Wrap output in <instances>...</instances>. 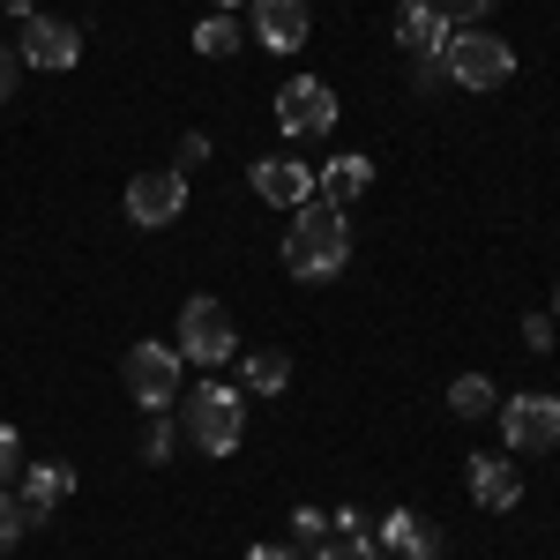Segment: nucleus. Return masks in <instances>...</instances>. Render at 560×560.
Segmentation results:
<instances>
[{"label": "nucleus", "instance_id": "5701e85b", "mask_svg": "<svg viewBox=\"0 0 560 560\" xmlns=\"http://www.w3.org/2000/svg\"><path fill=\"white\" fill-rule=\"evenodd\" d=\"M23 471V441H15V427H0V486Z\"/></svg>", "mask_w": 560, "mask_h": 560}, {"label": "nucleus", "instance_id": "aec40b11", "mask_svg": "<svg viewBox=\"0 0 560 560\" xmlns=\"http://www.w3.org/2000/svg\"><path fill=\"white\" fill-rule=\"evenodd\" d=\"M23 530H31V509H23V493H8V486H0V553H8Z\"/></svg>", "mask_w": 560, "mask_h": 560}, {"label": "nucleus", "instance_id": "6ab92c4d", "mask_svg": "<svg viewBox=\"0 0 560 560\" xmlns=\"http://www.w3.org/2000/svg\"><path fill=\"white\" fill-rule=\"evenodd\" d=\"M195 52H210V60L240 52V23H232V15H210V23H195Z\"/></svg>", "mask_w": 560, "mask_h": 560}, {"label": "nucleus", "instance_id": "b1692460", "mask_svg": "<svg viewBox=\"0 0 560 560\" xmlns=\"http://www.w3.org/2000/svg\"><path fill=\"white\" fill-rule=\"evenodd\" d=\"M523 345H530V351H553V322H546V314H523Z\"/></svg>", "mask_w": 560, "mask_h": 560}, {"label": "nucleus", "instance_id": "a211bd4d", "mask_svg": "<svg viewBox=\"0 0 560 560\" xmlns=\"http://www.w3.org/2000/svg\"><path fill=\"white\" fill-rule=\"evenodd\" d=\"M448 411H456V419H486V411H501V396H493L486 374H456V382H448Z\"/></svg>", "mask_w": 560, "mask_h": 560}, {"label": "nucleus", "instance_id": "7ed1b4c3", "mask_svg": "<svg viewBox=\"0 0 560 560\" xmlns=\"http://www.w3.org/2000/svg\"><path fill=\"white\" fill-rule=\"evenodd\" d=\"M187 433H195V448H202V456H232V448H240V433H247V404H240V388L202 382L195 396H187Z\"/></svg>", "mask_w": 560, "mask_h": 560}, {"label": "nucleus", "instance_id": "39448f33", "mask_svg": "<svg viewBox=\"0 0 560 560\" xmlns=\"http://www.w3.org/2000/svg\"><path fill=\"white\" fill-rule=\"evenodd\" d=\"M120 382H128V396L142 411H165V404H179V351L173 345H135L120 359Z\"/></svg>", "mask_w": 560, "mask_h": 560}, {"label": "nucleus", "instance_id": "393cba45", "mask_svg": "<svg viewBox=\"0 0 560 560\" xmlns=\"http://www.w3.org/2000/svg\"><path fill=\"white\" fill-rule=\"evenodd\" d=\"M142 456H150V464H165V456H173V433L150 427V433H142Z\"/></svg>", "mask_w": 560, "mask_h": 560}, {"label": "nucleus", "instance_id": "20e7f679", "mask_svg": "<svg viewBox=\"0 0 560 560\" xmlns=\"http://www.w3.org/2000/svg\"><path fill=\"white\" fill-rule=\"evenodd\" d=\"M179 351L195 359V366H224L232 351H240V329H232V314H224V300H187L179 306Z\"/></svg>", "mask_w": 560, "mask_h": 560}, {"label": "nucleus", "instance_id": "f257e3e1", "mask_svg": "<svg viewBox=\"0 0 560 560\" xmlns=\"http://www.w3.org/2000/svg\"><path fill=\"white\" fill-rule=\"evenodd\" d=\"M351 261V232H345V210L337 202H300L292 210V232H284V269L300 277V284H329L337 269Z\"/></svg>", "mask_w": 560, "mask_h": 560}, {"label": "nucleus", "instance_id": "f3484780", "mask_svg": "<svg viewBox=\"0 0 560 560\" xmlns=\"http://www.w3.org/2000/svg\"><path fill=\"white\" fill-rule=\"evenodd\" d=\"M240 382L255 388V396H277V388L292 382V359H284V351H247V359H240Z\"/></svg>", "mask_w": 560, "mask_h": 560}, {"label": "nucleus", "instance_id": "dca6fc26", "mask_svg": "<svg viewBox=\"0 0 560 560\" xmlns=\"http://www.w3.org/2000/svg\"><path fill=\"white\" fill-rule=\"evenodd\" d=\"M382 546H388V553H404V560H433V553H441L433 523H427V516H411V509L382 516Z\"/></svg>", "mask_w": 560, "mask_h": 560}, {"label": "nucleus", "instance_id": "0eeeda50", "mask_svg": "<svg viewBox=\"0 0 560 560\" xmlns=\"http://www.w3.org/2000/svg\"><path fill=\"white\" fill-rule=\"evenodd\" d=\"M501 433L516 456H546L560 441V396H509L501 404Z\"/></svg>", "mask_w": 560, "mask_h": 560}, {"label": "nucleus", "instance_id": "4468645a", "mask_svg": "<svg viewBox=\"0 0 560 560\" xmlns=\"http://www.w3.org/2000/svg\"><path fill=\"white\" fill-rule=\"evenodd\" d=\"M366 187H374V165H366L359 150H351V158H329V165L314 173V195H322V202H337V210H345V202H359Z\"/></svg>", "mask_w": 560, "mask_h": 560}, {"label": "nucleus", "instance_id": "a878e982", "mask_svg": "<svg viewBox=\"0 0 560 560\" xmlns=\"http://www.w3.org/2000/svg\"><path fill=\"white\" fill-rule=\"evenodd\" d=\"M292 523H300V538H322V530H329V516H322V509H300Z\"/></svg>", "mask_w": 560, "mask_h": 560}, {"label": "nucleus", "instance_id": "4be33fe9", "mask_svg": "<svg viewBox=\"0 0 560 560\" xmlns=\"http://www.w3.org/2000/svg\"><path fill=\"white\" fill-rule=\"evenodd\" d=\"M314 560H382V546H366V538H337V546H322Z\"/></svg>", "mask_w": 560, "mask_h": 560}, {"label": "nucleus", "instance_id": "1a4fd4ad", "mask_svg": "<svg viewBox=\"0 0 560 560\" xmlns=\"http://www.w3.org/2000/svg\"><path fill=\"white\" fill-rule=\"evenodd\" d=\"M306 31H314L306 0H255V38H261V52H300Z\"/></svg>", "mask_w": 560, "mask_h": 560}, {"label": "nucleus", "instance_id": "bb28decb", "mask_svg": "<svg viewBox=\"0 0 560 560\" xmlns=\"http://www.w3.org/2000/svg\"><path fill=\"white\" fill-rule=\"evenodd\" d=\"M8 90H15V52L0 45V97H8Z\"/></svg>", "mask_w": 560, "mask_h": 560}, {"label": "nucleus", "instance_id": "9d476101", "mask_svg": "<svg viewBox=\"0 0 560 560\" xmlns=\"http://www.w3.org/2000/svg\"><path fill=\"white\" fill-rule=\"evenodd\" d=\"M255 195L277 210H300V202H314V173L300 158H255Z\"/></svg>", "mask_w": 560, "mask_h": 560}, {"label": "nucleus", "instance_id": "c85d7f7f", "mask_svg": "<svg viewBox=\"0 0 560 560\" xmlns=\"http://www.w3.org/2000/svg\"><path fill=\"white\" fill-rule=\"evenodd\" d=\"M232 8H240V0H217V15H232Z\"/></svg>", "mask_w": 560, "mask_h": 560}, {"label": "nucleus", "instance_id": "412c9836", "mask_svg": "<svg viewBox=\"0 0 560 560\" xmlns=\"http://www.w3.org/2000/svg\"><path fill=\"white\" fill-rule=\"evenodd\" d=\"M433 8H441V15H448L456 31H471V23L486 15V8H493V0H433Z\"/></svg>", "mask_w": 560, "mask_h": 560}, {"label": "nucleus", "instance_id": "9b49d317", "mask_svg": "<svg viewBox=\"0 0 560 560\" xmlns=\"http://www.w3.org/2000/svg\"><path fill=\"white\" fill-rule=\"evenodd\" d=\"M396 45H411V60H441L448 15H441L433 0H404V8H396Z\"/></svg>", "mask_w": 560, "mask_h": 560}, {"label": "nucleus", "instance_id": "423d86ee", "mask_svg": "<svg viewBox=\"0 0 560 560\" xmlns=\"http://www.w3.org/2000/svg\"><path fill=\"white\" fill-rule=\"evenodd\" d=\"M179 210H187V173L158 165V173H135L128 179V224L165 232V224H179Z\"/></svg>", "mask_w": 560, "mask_h": 560}, {"label": "nucleus", "instance_id": "2eb2a0df", "mask_svg": "<svg viewBox=\"0 0 560 560\" xmlns=\"http://www.w3.org/2000/svg\"><path fill=\"white\" fill-rule=\"evenodd\" d=\"M68 493H75V464H31V478H23V509H31V523H45Z\"/></svg>", "mask_w": 560, "mask_h": 560}, {"label": "nucleus", "instance_id": "f8f14e48", "mask_svg": "<svg viewBox=\"0 0 560 560\" xmlns=\"http://www.w3.org/2000/svg\"><path fill=\"white\" fill-rule=\"evenodd\" d=\"M23 60H31V68H75V60H83V38H75L68 23H52V15H31V23H23Z\"/></svg>", "mask_w": 560, "mask_h": 560}, {"label": "nucleus", "instance_id": "f03ea898", "mask_svg": "<svg viewBox=\"0 0 560 560\" xmlns=\"http://www.w3.org/2000/svg\"><path fill=\"white\" fill-rule=\"evenodd\" d=\"M441 68L456 75L464 90H501L509 75H516V52H509V38H493V31H448V45H441Z\"/></svg>", "mask_w": 560, "mask_h": 560}, {"label": "nucleus", "instance_id": "ddd939ff", "mask_svg": "<svg viewBox=\"0 0 560 560\" xmlns=\"http://www.w3.org/2000/svg\"><path fill=\"white\" fill-rule=\"evenodd\" d=\"M471 501L478 509H516L523 501V478H516V464L509 456H471Z\"/></svg>", "mask_w": 560, "mask_h": 560}, {"label": "nucleus", "instance_id": "cd10ccee", "mask_svg": "<svg viewBox=\"0 0 560 560\" xmlns=\"http://www.w3.org/2000/svg\"><path fill=\"white\" fill-rule=\"evenodd\" d=\"M247 560H300V553H292V546H255Z\"/></svg>", "mask_w": 560, "mask_h": 560}, {"label": "nucleus", "instance_id": "6e6552de", "mask_svg": "<svg viewBox=\"0 0 560 560\" xmlns=\"http://www.w3.org/2000/svg\"><path fill=\"white\" fill-rule=\"evenodd\" d=\"M277 128H284V135H329V128H337V90L314 83V75L284 83V90H277Z\"/></svg>", "mask_w": 560, "mask_h": 560}]
</instances>
